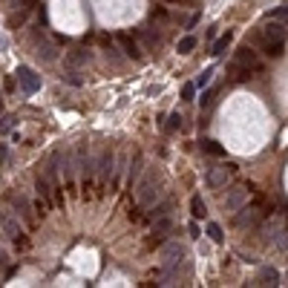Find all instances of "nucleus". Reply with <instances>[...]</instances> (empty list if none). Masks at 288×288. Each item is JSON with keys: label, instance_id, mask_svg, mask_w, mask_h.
Wrapping results in <instances>:
<instances>
[{"label": "nucleus", "instance_id": "nucleus-1", "mask_svg": "<svg viewBox=\"0 0 288 288\" xmlns=\"http://www.w3.org/2000/svg\"><path fill=\"white\" fill-rule=\"evenodd\" d=\"M159 196H162V176L159 173H147L141 182H138V190H136V199L141 207H147V205L159 202Z\"/></svg>", "mask_w": 288, "mask_h": 288}, {"label": "nucleus", "instance_id": "nucleus-2", "mask_svg": "<svg viewBox=\"0 0 288 288\" xmlns=\"http://www.w3.org/2000/svg\"><path fill=\"white\" fill-rule=\"evenodd\" d=\"M75 167H78V173L84 176V190H86L89 182H92V176H95V159H92L86 141H81V144L75 147Z\"/></svg>", "mask_w": 288, "mask_h": 288}, {"label": "nucleus", "instance_id": "nucleus-3", "mask_svg": "<svg viewBox=\"0 0 288 288\" xmlns=\"http://www.w3.org/2000/svg\"><path fill=\"white\" fill-rule=\"evenodd\" d=\"M248 196H251V185H237L228 190V196L222 199V207L228 210V213H237L242 210V205L248 202Z\"/></svg>", "mask_w": 288, "mask_h": 288}, {"label": "nucleus", "instance_id": "nucleus-4", "mask_svg": "<svg viewBox=\"0 0 288 288\" xmlns=\"http://www.w3.org/2000/svg\"><path fill=\"white\" fill-rule=\"evenodd\" d=\"M95 176H98L101 182H110V179L116 176V153L110 150V147H104L101 156L95 159Z\"/></svg>", "mask_w": 288, "mask_h": 288}, {"label": "nucleus", "instance_id": "nucleus-5", "mask_svg": "<svg viewBox=\"0 0 288 288\" xmlns=\"http://www.w3.org/2000/svg\"><path fill=\"white\" fill-rule=\"evenodd\" d=\"M15 75H17V84H20V89H23L26 95H35V92L41 89V75H38L35 69H29V67H17V69H15Z\"/></svg>", "mask_w": 288, "mask_h": 288}, {"label": "nucleus", "instance_id": "nucleus-6", "mask_svg": "<svg viewBox=\"0 0 288 288\" xmlns=\"http://www.w3.org/2000/svg\"><path fill=\"white\" fill-rule=\"evenodd\" d=\"M185 245H179V242H167L165 248H162V262H165V271H173V268H179V262L185 259Z\"/></svg>", "mask_w": 288, "mask_h": 288}, {"label": "nucleus", "instance_id": "nucleus-7", "mask_svg": "<svg viewBox=\"0 0 288 288\" xmlns=\"http://www.w3.org/2000/svg\"><path fill=\"white\" fill-rule=\"evenodd\" d=\"M231 173H234V165H216V167H207L205 182H207V187H225L228 185V179H231Z\"/></svg>", "mask_w": 288, "mask_h": 288}, {"label": "nucleus", "instance_id": "nucleus-8", "mask_svg": "<svg viewBox=\"0 0 288 288\" xmlns=\"http://www.w3.org/2000/svg\"><path fill=\"white\" fill-rule=\"evenodd\" d=\"M262 216H265V213H262L259 207H245V210L237 216V228L239 231H254L256 225L262 222Z\"/></svg>", "mask_w": 288, "mask_h": 288}, {"label": "nucleus", "instance_id": "nucleus-9", "mask_svg": "<svg viewBox=\"0 0 288 288\" xmlns=\"http://www.w3.org/2000/svg\"><path fill=\"white\" fill-rule=\"evenodd\" d=\"M262 43H274V41H286V26L283 23H277V20H268L262 29H259V35H256Z\"/></svg>", "mask_w": 288, "mask_h": 288}, {"label": "nucleus", "instance_id": "nucleus-10", "mask_svg": "<svg viewBox=\"0 0 288 288\" xmlns=\"http://www.w3.org/2000/svg\"><path fill=\"white\" fill-rule=\"evenodd\" d=\"M234 61H239L242 67H248L251 72H262V64H259V58H256V52L251 49V46H242V49L237 52Z\"/></svg>", "mask_w": 288, "mask_h": 288}, {"label": "nucleus", "instance_id": "nucleus-11", "mask_svg": "<svg viewBox=\"0 0 288 288\" xmlns=\"http://www.w3.org/2000/svg\"><path fill=\"white\" fill-rule=\"evenodd\" d=\"M286 231V219H283V213H271L268 219H265V225H262V237L274 239L277 234H283Z\"/></svg>", "mask_w": 288, "mask_h": 288}, {"label": "nucleus", "instance_id": "nucleus-12", "mask_svg": "<svg viewBox=\"0 0 288 288\" xmlns=\"http://www.w3.org/2000/svg\"><path fill=\"white\" fill-rule=\"evenodd\" d=\"M141 170H144V156H141V153H133L130 167H127V185H130V187L141 179Z\"/></svg>", "mask_w": 288, "mask_h": 288}, {"label": "nucleus", "instance_id": "nucleus-13", "mask_svg": "<svg viewBox=\"0 0 288 288\" xmlns=\"http://www.w3.org/2000/svg\"><path fill=\"white\" fill-rule=\"evenodd\" d=\"M35 49H38L35 55H38V58H43L46 64L58 61V46H55V43H49L46 38H43V41H38V43H35Z\"/></svg>", "mask_w": 288, "mask_h": 288}, {"label": "nucleus", "instance_id": "nucleus-14", "mask_svg": "<svg viewBox=\"0 0 288 288\" xmlns=\"http://www.w3.org/2000/svg\"><path fill=\"white\" fill-rule=\"evenodd\" d=\"M277 283H280V271L271 268V265H262L254 280V286H277Z\"/></svg>", "mask_w": 288, "mask_h": 288}, {"label": "nucleus", "instance_id": "nucleus-15", "mask_svg": "<svg viewBox=\"0 0 288 288\" xmlns=\"http://www.w3.org/2000/svg\"><path fill=\"white\" fill-rule=\"evenodd\" d=\"M12 205H15L17 213H20L23 219L32 225V222H35V213H32V205H29V199H26V196H15V199H12Z\"/></svg>", "mask_w": 288, "mask_h": 288}, {"label": "nucleus", "instance_id": "nucleus-16", "mask_svg": "<svg viewBox=\"0 0 288 288\" xmlns=\"http://www.w3.org/2000/svg\"><path fill=\"white\" fill-rule=\"evenodd\" d=\"M119 46L121 49H124V55H127V58H141V52H138V43L136 41H133V38H130V35H119Z\"/></svg>", "mask_w": 288, "mask_h": 288}, {"label": "nucleus", "instance_id": "nucleus-17", "mask_svg": "<svg viewBox=\"0 0 288 288\" xmlns=\"http://www.w3.org/2000/svg\"><path fill=\"white\" fill-rule=\"evenodd\" d=\"M86 61H89V52H86L84 46H81V49H72L67 55V67H81V64H86Z\"/></svg>", "mask_w": 288, "mask_h": 288}, {"label": "nucleus", "instance_id": "nucleus-18", "mask_svg": "<svg viewBox=\"0 0 288 288\" xmlns=\"http://www.w3.org/2000/svg\"><path fill=\"white\" fill-rule=\"evenodd\" d=\"M228 72H231V78H234V81H245V78L251 75V69L242 67L239 61H231V64H228Z\"/></svg>", "mask_w": 288, "mask_h": 288}, {"label": "nucleus", "instance_id": "nucleus-19", "mask_svg": "<svg viewBox=\"0 0 288 288\" xmlns=\"http://www.w3.org/2000/svg\"><path fill=\"white\" fill-rule=\"evenodd\" d=\"M190 216H193V219H205V216H207V207H205L202 196H193V199H190Z\"/></svg>", "mask_w": 288, "mask_h": 288}, {"label": "nucleus", "instance_id": "nucleus-20", "mask_svg": "<svg viewBox=\"0 0 288 288\" xmlns=\"http://www.w3.org/2000/svg\"><path fill=\"white\" fill-rule=\"evenodd\" d=\"M265 55H268V58H283V55H286V41L265 43Z\"/></svg>", "mask_w": 288, "mask_h": 288}, {"label": "nucleus", "instance_id": "nucleus-21", "mask_svg": "<svg viewBox=\"0 0 288 288\" xmlns=\"http://www.w3.org/2000/svg\"><path fill=\"white\" fill-rule=\"evenodd\" d=\"M202 150L210 153V156H225V147H222L219 141H213V138H205V141H202Z\"/></svg>", "mask_w": 288, "mask_h": 288}, {"label": "nucleus", "instance_id": "nucleus-22", "mask_svg": "<svg viewBox=\"0 0 288 288\" xmlns=\"http://www.w3.org/2000/svg\"><path fill=\"white\" fill-rule=\"evenodd\" d=\"M64 81H67V84H72V86H81V84H84V78H81L78 67H69L67 72H64Z\"/></svg>", "mask_w": 288, "mask_h": 288}, {"label": "nucleus", "instance_id": "nucleus-23", "mask_svg": "<svg viewBox=\"0 0 288 288\" xmlns=\"http://www.w3.org/2000/svg\"><path fill=\"white\" fill-rule=\"evenodd\" d=\"M231 41H234V35H231V32H225V35L219 38V41L213 43V52H210V55H222V52L231 46Z\"/></svg>", "mask_w": 288, "mask_h": 288}, {"label": "nucleus", "instance_id": "nucleus-24", "mask_svg": "<svg viewBox=\"0 0 288 288\" xmlns=\"http://www.w3.org/2000/svg\"><path fill=\"white\" fill-rule=\"evenodd\" d=\"M193 49H196V38L193 35H187V38L179 41V55H190Z\"/></svg>", "mask_w": 288, "mask_h": 288}, {"label": "nucleus", "instance_id": "nucleus-25", "mask_svg": "<svg viewBox=\"0 0 288 288\" xmlns=\"http://www.w3.org/2000/svg\"><path fill=\"white\" fill-rule=\"evenodd\" d=\"M170 207H173V199H167V202H162V205H156V207L150 210V216H153V219H159V216H167Z\"/></svg>", "mask_w": 288, "mask_h": 288}, {"label": "nucleus", "instance_id": "nucleus-26", "mask_svg": "<svg viewBox=\"0 0 288 288\" xmlns=\"http://www.w3.org/2000/svg\"><path fill=\"white\" fill-rule=\"evenodd\" d=\"M26 15H29L26 9H17V12H12V15H9V26H12V29H17V26H23V20H26Z\"/></svg>", "mask_w": 288, "mask_h": 288}, {"label": "nucleus", "instance_id": "nucleus-27", "mask_svg": "<svg viewBox=\"0 0 288 288\" xmlns=\"http://www.w3.org/2000/svg\"><path fill=\"white\" fill-rule=\"evenodd\" d=\"M15 124H17V119H15V116H3V119H0V136L12 133V130H15Z\"/></svg>", "mask_w": 288, "mask_h": 288}, {"label": "nucleus", "instance_id": "nucleus-28", "mask_svg": "<svg viewBox=\"0 0 288 288\" xmlns=\"http://www.w3.org/2000/svg\"><path fill=\"white\" fill-rule=\"evenodd\" d=\"M207 237L213 239V242H222V239H225V237H222V228L216 225V222H210V225H207Z\"/></svg>", "mask_w": 288, "mask_h": 288}, {"label": "nucleus", "instance_id": "nucleus-29", "mask_svg": "<svg viewBox=\"0 0 288 288\" xmlns=\"http://www.w3.org/2000/svg\"><path fill=\"white\" fill-rule=\"evenodd\" d=\"M196 98V84H185L182 86V101H193Z\"/></svg>", "mask_w": 288, "mask_h": 288}, {"label": "nucleus", "instance_id": "nucleus-30", "mask_svg": "<svg viewBox=\"0 0 288 288\" xmlns=\"http://www.w3.org/2000/svg\"><path fill=\"white\" fill-rule=\"evenodd\" d=\"M179 127H182V116H179V113H173V116L167 119V130H170V133H176Z\"/></svg>", "mask_w": 288, "mask_h": 288}, {"label": "nucleus", "instance_id": "nucleus-31", "mask_svg": "<svg viewBox=\"0 0 288 288\" xmlns=\"http://www.w3.org/2000/svg\"><path fill=\"white\" fill-rule=\"evenodd\" d=\"M210 75H213V69H205L202 75L196 78V86H207V84H210Z\"/></svg>", "mask_w": 288, "mask_h": 288}, {"label": "nucleus", "instance_id": "nucleus-32", "mask_svg": "<svg viewBox=\"0 0 288 288\" xmlns=\"http://www.w3.org/2000/svg\"><path fill=\"white\" fill-rule=\"evenodd\" d=\"M213 95H216L213 89H207V92H202V107H210V104H213Z\"/></svg>", "mask_w": 288, "mask_h": 288}, {"label": "nucleus", "instance_id": "nucleus-33", "mask_svg": "<svg viewBox=\"0 0 288 288\" xmlns=\"http://www.w3.org/2000/svg\"><path fill=\"white\" fill-rule=\"evenodd\" d=\"M153 20H159V23H162V20H167V15H165V9H156V12H153Z\"/></svg>", "mask_w": 288, "mask_h": 288}, {"label": "nucleus", "instance_id": "nucleus-34", "mask_svg": "<svg viewBox=\"0 0 288 288\" xmlns=\"http://www.w3.org/2000/svg\"><path fill=\"white\" fill-rule=\"evenodd\" d=\"M274 17H288V6H280V9L274 12Z\"/></svg>", "mask_w": 288, "mask_h": 288}, {"label": "nucleus", "instance_id": "nucleus-35", "mask_svg": "<svg viewBox=\"0 0 288 288\" xmlns=\"http://www.w3.org/2000/svg\"><path fill=\"white\" fill-rule=\"evenodd\" d=\"M6 159H9V147H6V144H0V162H6Z\"/></svg>", "mask_w": 288, "mask_h": 288}, {"label": "nucleus", "instance_id": "nucleus-36", "mask_svg": "<svg viewBox=\"0 0 288 288\" xmlns=\"http://www.w3.org/2000/svg\"><path fill=\"white\" fill-rule=\"evenodd\" d=\"M3 265H6V254H3V251H0V268H3Z\"/></svg>", "mask_w": 288, "mask_h": 288}, {"label": "nucleus", "instance_id": "nucleus-37", "mask_svg": "<svg viewBox=\"0 0 288 288\" xmlns=\"http://www.w3.org/2000/svg\"><path fill=\"white\" fill-rule=\"evenodd\" d=\"M165 3H187V0H165Z\"/></svg>", "mask_w": 288, "mask_h": 288}, {"label": "nucleus", "instance_id": "nucleus-38", "mask_svg": "<svg viewBox=\"0 0 288 288\" xmlns=\"http://www.w3.org/2000/svg\"><path fill=\"white\" fill-rule=\"evenodd\" d=\"M0 113H3V98H0Z\"/></svg>", "mask_w": 288, "mask_h": 288}, {"label": "nucleus", "instance_id": "nucleus-39", "mask_svg": "<svg viewBox=\"0 0 288 288\" xmlns=\"http://www.w3.org/2000/svg\"><path fill=\"white\" fill-rule=\"evenodd\" d=\"M0 222H3V216H0Z\"/></svg>", "mask_w": 288, "mask_h": 288}]
</instances>
